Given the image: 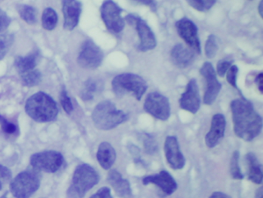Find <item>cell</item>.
Wrapping results in <instances>:
<instances>
[{"label": "cell", "instance_id": "obj_1", "mask_svg": "<svg viewBox=\"0 0 263 198\" xmlns=\"http://www.w3.org/2000/svg\"><path fill=\"white\" fill-rule=\"evenodd\" d=\"M234 131L243 141H251L261 133V116L255 111L253 106L245 99L234 100L231 103Z\"/></svg>", "mask_w": 263, "mask_h": 198}, {"label": "cell", "instance_id": "obj_2", "mask_svg": "<svg viewBox=\"0 0 263 198\" xmlns=\"http://www.w3.org/2000/svg\"><path fill=\"white\" fill-rule=\"evenodd\" d=\"M25 110L36 122L47 123L56 120L58 107L54 100L44 92H38L27 101Z\"/></svg>", "mask_w": 263, "mask_h": 198}, {"label": "cell", "instance_id": "obj_3", "mask_svg": "<svg viewBox=\"0 0 263 198\" xmlns=\"http://www.w3.org/2000/svg\"><path fill=\"white\" fill-rule=\"evenodd\" d=\"M92 120L97 128L101 130H110L124 124L128 120V115L118 110L110 101H104L95 107L92 113Z\"/></svg>", "mask_w": 263, "mask_h": 198}, {"label": "cell", "instance_id": "obj_4", "mask_svg": "<svg viewBox=\"0 0 263 198\" xmlns=\"http://www.w3.org/2000/svg\"><path fill=\"white\" fill-rule=\"evenodd\" d=\"M99 181V174L93 167L87 164H80L75 169L71 184L67 190V198H84Z\"/></svg>", "mask_w": 263, "mask_h": 198}, {"label": "cell", "instance_id": "obj_5", "mask_svg": "<svg viewBox=\"0 0 263 198\" xmlns=\"http://www.w3.org/2000/svg\"><path fill=\"white\" fill-rule=\"evenodd\" d=\"M112 88L118 96L132 93L138 101H141L147 89L144 78L135 73H124L118 75L112 81Z\"/></svg>", "mask_w": 263, "mask_h": 198}, {"label": "cell", "instance_id": "obj_6", "mask_svg": "<svg viewBox=\"0 0 263 198\" xmlns=\"http://www.w3.org/2000/svg\"><path fill=\"white\" fill-rule=\"evenodd\" d=\"M41 186V176L36 170L21 172L10 183V191L16 198H30Z\"/></svg>", "mask_w": 263, "mask_h": 198}, {"label": "cell", "instance_id": "obj_7", "mask_svg": "<svg viewBox=\"0 0 263 198\" xmlns=\"http://www.w3.org/2000/svg\"><path fill=\"white\" fill-rule=\"evenodd\" d=\"M123 10L113 0H104L101 7V16L104 25L111 33L118 34L124 30L125 21L121 16Z\"/></svg>", "mask_w": 263, "mask_h": 198}, {"label": "cell", "instance_id": "obj_8", "mask_svg": "<svg viewBox=\"0 0 263 198\" xmlns=\"http://www.w3.org/2000/svg\"><path fill=\"white\" fill-rule=\"evenodd\" d=\"M64 162V156L55 150H47L34 153L30 157V165L36 171L55 173Z\"/></svg>", "mask_w": 263, "mask_h": 198}, {"label": "cell", "instance_id": "obj_9", "mask_svg": "<svg viewBox=\"0 0 263 198\" xmlns=\"http://www.w3.org/2000/svg\"><path fill=\"white\" fill-rule=\"evenodd\" d=\"M124 21H127L129 25L133 26L136 29L140 39V44L138 47L139 51H150L156 47L157 41L155 33L144 19L137 15L129 14L126 16Z\"/></svg>", "mask_w": 263, "mask_h": 198}, {"label": "cell", "instance_id": "obj_10", "mask_svg": "<svg viewBox=\"0 0 263 198\" xmlns=\"http://www.w3.org/2000/svg\"><path fill=\"white\" fill-rule=\"evenodd\" d=\"M144 109L147 113L160 121H167L170 117L168 99L158 92H152L147 95L144 101Z\"/></svg>", "mask_w": 263, "mask_h": 198}, {"label": "cell", "instance_id": "obj_11", "mask_svg": "<svg viewBox=\"0 0 263 198\" xmlns=\"http://www.w3.org/2000/svg\"><path fill=\"white\" fill-rule=\"evenodd\" d=\"M104 60V53L101 49L92 41H86L81 47L78 55V64L88 70L98 68Z\"/></svg>", "mask_w": 263, "mask_h": 198}, {"label": "cell", "instance_id": "obj_12", "mask_svg": "<svg viewBox=\"0 0 263 198\" xmlns=\"http://www.w3.org/2000/svg\"><path fill=\"white\" fill-rule=\"evenodd\" d=\"M200 73L205 80L204 104L211 105L215 102L221 91V84L217 79L215 69L211 63L205 62L200 69Z\"/></svg>", "mask_w": 263, "mask_h": 198}, {"label": "cell", "instance_id": "obj_13", "mask_svg": "<svg viewBox=\"0 0 263 198\" xmlns=\"http://www.w3.org/2000/svg\"><path fill=\"white\" fill-rule=\"evenodd\" d=\"M175 27L180 37L196 53H201V44L197 26L191 19L184 17L177 21Z\"/></svg>", "mask_w": 263, "mask_h": 198}, {"label": "cell", "instance_id": "obj_14", "mask_svg": "<svg viewBox=\"0 0 263 198\" xmlns=\"http://www.w3.org/2000/svg\"><path fill=\"white\" fill-rule=\"evenodd\" d=\"M180 107L182 110L195 114L199 110L201 105L199 89L196 80L192 79L187 84L186 90L180 99Z\"/></svg>", "mask_w": 263, "mask_h": 198}, {"label": "cell", "instance_id": "obj_15", "mask_svg": "<svg viewBox=\"0 0 263 198\" xmlns=\"http://www.w3.org/2000/svg\"><path fill=\"white\" fill-rule=\"evenodd\" d=\"M164 153L169 165L174 170H181L185 165V158L180 150L176 136H168L164 142Z\"/></svg>", "mask_w": 263, "mask_h": 198}, {"label": "cell", "instance_id": "obj_16", "mask_svg": "<svg viewBox=\"0 0 263 198\" xmlns=\"http://www.w3.org/2000/svg\"><path fill=\"white\" fill-rule=\"evenodd\" d=\"M64 29L71 31L78 27L82 12V4L78 0H63Z\"/></svg>", "mask_w": 263, "mask_h": 198}, {"label": "cell", "instance_id": "obj_17", "mask_svg": "<svg viewBox=\"0 0 263 198\" xmlns=\"http://www.w3.org/2000/svg\"><path fill=\"white\" fill-rule=\"evenodd\" d=\"M142 182L144 185L152 184L158 186L166 195H172L178 189L176 181L166 170H161L158 174L144 176Z\"/></svg>", "mask_w": 263, "mask_h": 198}, {"label": "cell", "instance_id": "obj_18", "mask_svg": "<svg viewBox=\"0 0 263 198\" xmlns=\"http://www.w3.org/2000/svg\"><path fill=\"white\" fill-rule=\"evenodd\" d=\"M226 121L224 115L217 113L214 115L211 128L205 136V144L209 148H213L223 138L226 131Z\"/></svg>", "mask_w": 263, "mask_h": 198}, {"label": "cell", "instance_id": "obj_19", "mask_svg": "<svg viewBox=\"0 0 263 198\" xmlns=\"http://www.w3.org/2000/svg\"><path fill=\"white\" fill-rule=\"evenodd\" d=\"M171 58L175 66L180 68H186L193 63L195 53L182 44H177L172 49Z\"/></svg>", "mask_w": 263, "mask_h": 198}, {"label": "cell", "instance_id": "obj_20", "mask_svg": "<svg viewBox=\"0 0 263 198\" xmlns=\"http://www.w3.org/2000/svg\"><path fill=\"white\" fill-rule=\"evenodd\" d=\"M107 181L118 196L127 197L132 195L130 183L127 180L124 179L118 170H112L109 172Z\"/></svg>", "mask_w": 263, "mask_h": 198}, {"label": "cell", "instance_id": "obj_21", "mask_svg": "<svg viewBox=\"0 0 263 198\" xmlns=\"http://www.w3.org/2000/svg\"><path fill=\"white\" fill-rule=\"evenodd\" d=\"M116 151L111 144L107 142H103L100 144L98 153H97V158L100 165L104 170H109L111 168L116 161Z\"/></svg>", "mask_w": 263, "mask_h": 198}, {"label": "cell", "instance_id": "obj_22", "mask_svg": "<svg viewBox=\"0 0 263 198\" xmlns=\"http://www.w3.org/2000/svg\"><path fill=\"white\" fill-rule=\"evenodd\" d=\"M41 54L37 50L32 52L26 56H18L14 62L15 68L17 70L20 75L28 73L34 70L35 67L39 63Z\"/></svg>", "mask_w": 263, "mask_h": 198}, {"label": "cell", "instance_id": "obj_23", "mask_svg": "<svg viewBox=\"0 0 263 198\" xmlns=\"http://www.w3.org/2000/svg\"><path fill=\"white\" fill-rule=\"evenodd\" d=\"M246 161L248 164V178L249 181L256 184L262 183V170L259 161L253 153H249L246 155Z\"/></svg>", "mask_w": 263, "mask_h": 198}, {"label": "cell", "instance_id": "obj_24", "mask_svg": "<svg viewBox=\"0 0 263 198\" xmlns=\"http://www.w3.org/2000/svg\"><path fill=\"white\" fill-rule=\"evenodd\" d=\"M18 13L21 19L28 24H35L37 21V11L34 7L29 5H20Z\"/></svg>", "mask_w": 263, "mask_h": 198}, {"label": "cell", "instance_id": "obj_25", "mask_svg": "<svg viewBox=\"0 0 263 198\" xmlns=\"http://www.w3.org/2000/svg\"><path fill=\"white\" fill-rule=\"evenodd\" d=\"M58 16L56 11L52 8H47L44 10L42 15V26L45 30H54L58 25Z\"/></svg>", "mask_w": 263, "mask_h": 198}, {"label": "cell", "instance_id": "obj_26", "mask_svg": "<svg viewBox=\"0 0 263 198\" xmlns=\"http://www.w3.org/2000/svg\"><path fill=\"white\" fill-rule=\"evenodd\" d=\"M21 76L23 84L26 87H35L40 84L42 81V75H41V72L36 70L21 74Z\"/></svg>", "mask_w": 263, "mask_h": 198}, {"label": "cell", "instance_id": "obj_27", "mask_svg": "<svg viewBox=\"0 0 263 198\" xmlns=\"http://www.w3.org/2000/svg\"><path fill=\"white\" fill-rule=\"evenodd\" d=\"M98 84L96 81L93 79H89L84 84V89L81 93V98L84 101H89L93 100L95 93L98 90Z\"/></svg>", "mask_w": 263, "mask_h": 198}, {"label": "cell", "instance_id": "obj_28", "mask_svg": "<svg viewBox=\"0 0 263 198\" xmlns=\"http://www.w3.org/2000/svg\"><path fill=\"white\" fill-rule=\"evenodd\" d=\"M238 161H239V152L238 150H235L232 153V158L230 161V173L231 176L233 179L235 180H242L244 178V175L241 173V169L238 164Z\"/></svg>", "mask_w": 263, "mask_h": 198}, {"label": "cell", "instance_id": "obj_29", "mask_svg": "<svg viewBox=\"0 0 263 198\" xmlns=\"http://www.w3.org/2000/svg\"><path fill=\"white\" fill-rule=\"evenodd\" d=\"M217 0H187L189 6L199 12H206L210 10Z\"/></svg>", "mask_w": 263, "mask_h": 198}, {"label": "cell", "instance_id": "obj_30", "mask_svg": "<svg viewBox=\"0 0 263 198\" xmlns=\"http://www.w3.org/2000/svg\"><path fill=\"white\" fill-rule=\"evenodd\" d=\"M13 43V35L0 34V61L5 57Z\"/></svg>", "mask_w": 263, "mask_h": 198}, {"label": "cell", "instance_id": "obj_31", "mask_svg": "<svg viewBox=\"0 0 263 198\" xmlns=\"http://www.w3.org/2000/svg\"><path fill=\"white\" fill-rule=\"evenodd\" d=\"M218 50V41L215 35H210L205 43V55L209 59L215 57Z\"/></svg>", "mask_w": 263, "mask_h": 198}, {"label": "cell", "instance_id": "obj_32", "mask_svg": "<svg viewBox=\"0 0 263 198\" xmlns=\"http://www.w3.org/2000/svg\"><path fill=\"white\" fill-rule=\"evenodd\" d=\"M238 68L237 66L232 65L230 68L226 73V80L228 83L230 84L232 87L238 89L237 87V76H238Z\"/></svg>", "mask_w": 263, "mask_h": 198}, {"label": "cell", "instance_id": "obj_33", "mask_svg": "<svg viewBox=\"0 0 263 198\" xmlns=\"http://www.w3.org/2000/svg\"><path fill=\"white\" fill-rule=\"evenodd\" d=\"M61 103L63 108L65 110L66 113L70 114L73 110V104H72L71 100L69 97L67 91L63 90L61 93Z\"/></svg>", "mask_w": 263, "mask_h": 198}, {"label": "cell", "instance_id": "obj_34", "mask_svg": "<svg viewBox=\"0 0 263 198\" xmlns=\"http://www.w3.org/2000/svg\"><path fill=\"white\" fill-rule=\"evenodd\" d=\"M11 178V170L5 166L0 165V190H2L4 184L10 181Z\"/></svg>", "mask_w": 263, "mask_h": 198}, {"label": "cell", "instance_id": "obj_35", "mask_svg": "<svg viewBox=\"0 0 263 198\" xmlns=\"http://www.w3.org/2000/svg\"><path fill=\"white\" fill-rule=\"evenodd\" d=\"M232 65V61L231 60L224 59L218 61V64H217V73L218 76L223 77Z\"/></svg>", "mask_w": 263, "mask_h": 198}, {"label": "cell", "instance_id": "obj_36", "mask_svg": "<svg viewBox=\"0 0 263 198\" xmlns=\"http://www.w3.org/2000/svg\"><path fill=\"white\" fill-rule=\"evenodd\" d=\"M0 124L2 126L3 130L5 133H8V134H13V133H16V130H17V127H16L15 124L9 122L7 120L3 117L1 115H0Z\"/></svg>", "mask_w": 263, "mask_h": 198}, {"label": "cell", "instance_id": "obj_37", "mask_svg": "<svg viewBox=\"0 0 263 198\" xmlns=\"http://www.w3.org/2000/svg\"><path fill=\"white\" fill-rule=\"evenodd\" d=\"M11 24V19L10 16L4 11L0 10V32L4 31L10 27Z\"/></svg>", "mask_w": 263, "mask_h": 198}, {"label": "cell", "instance_id": "obj_38", "mask_svg": "<svg viewBox=\"0 0 263 198\" xmlns=\"http://www.w3.org/2000/svg\"><path fill=\"white\" fill-rule=\"evenodd\" d=\"M90 198H113L109 187H104L98 190Z\"/></svg>", "mask_w": 263, "mask_h": 198}, {"label": "cell", "instance_id": "obj_39", "mask_svg": "<svg viewBox=\"0 0 263 198\" xmlns=\"http://www.w3.org/2000/svg\"><path fill=\"white\" fill-rule=\"evenodd\" d=\"M263 75L262 73H259L257 75L256 78H255V83H256L257 87H258V90L260 93H262L263 92Z\"/></svg>", "mask_w": 263, "mask_h": 198}, {"label": "cell", "instance_id": "obj_40", "mask_svg": "<svg viewBox=\"0 0 263 198\" xmlns=\"http://www.w3.org/2000/svg\"><path fill=\"white\" fill-rule=\"evenodd\" d=\"M137 2L141 3L145 6H148L153 10H156V3L155 0H135Z\"/></svg>", "mask_w": 263, "mask_h": 198}, {"label": "cell", "instance_id": "obj_41", "mask_svg": "<svg viewBox=\"0 0 263 198\" xmlns=\"http://www.w3.org/2000/svg\"><path fill=\"white\" fill-rule=\"evenodd\" d=\"M209 198H232L226 193H222V192H214Z\"/></svg>", "mask_w": 263, "mask_h": 198}, {"label": "cell", "instance_id": "obj_42", "mask_svg": "<svg viewBox=\"0 0 263 198\" xmlns=\"http://www.w3.org/2000/svg\"><path fill=\"white\" fill-rule=\"evenodd\" d=\"M255 198H263L262 187H259V188L255 191Z\"/></svg>", "mask_w": 263, "mask_h": 198}, {"label": "cell", "instance_id": "obj_43", "mask_svg": "<svg viewBox=\"0 0 263 198\" xmlns=\"http://www.w3.org/2000/svg\"><path fill=\"white\" fill-rule=\"evenodd\" d=\"M258 13H259L260 16L262 18V0L260 2L259 6H258Z\"/></svg>", "mask_w": 263, "mask_h": 198}, {"label": "cell", "instance_id": "obj_44", "mask_svg": "<svg viewBox=\"0 0 263 198\" xmlns=\"http://www.w3.org/2000/svg\"><path fill=\"white\" fill-rule=\"evenodd\" d=\"M6 195H7V194L4 195V196H2V197H1V198H6Z\"/></svg>", "mask_w": 263, "mask_h": 198}]
</instances>
